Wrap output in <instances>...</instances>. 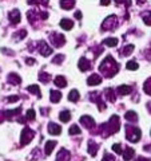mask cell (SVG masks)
Here are the masks:
<instances>
[{
    "instance_id": "37",
    "label": "cell",
    "mask_w": 151,
    "mask_h": 161,
    "mask_svg": "<svg viewBox=\"0 0 151 161\" xmlns=\"http://www.w3.org/2000/svg\"><path fill=\"white\" fill-rule=\"evenodd\" d=\"M35 115H36V113H35V110H34V109H29V110H27L26 118H27L28 121H32V119H35Z\"/></svg>"
},
{
    "instance_id": "23",
    "label": "cell",
    "mask_w": 151,
    "mask_h": 161,
    "mask_svg": "<svg viewBox=\"0 0 151 161\" xmlns=\"http://www.w3.org/2000/svg\"><path fill=\"white\" fill-rule=\"evenodd\" d=\"M59 118L62 122H68V121L71 119V113H70L68 110H63V112H60Z\"/></svg>"
},
{
    "instance_id": "31",
    "label": "cell",
    "mask_w": 151,
    "mask_h": 161,
    "mask_svg": "<svg viewBox=\"0 0 151 161\" xmlns=\"http://www.w3.org/2000/svg\"><path fill=\"white\" fill-rule=\"evenodd\" d=\"M143 90H144V93H146V94L151 95V78H148V79H147V80H146V82H144Z\"/></svg>"
},
{
    "instance_id": "38",
    "label": "cell",
    "mask_w": 151,
    "mask_h": 161,
    "mask_svg": "<svg viewBox=\"0 0 151 161\" xmlns=\"http://www.w3.org/2000/svg\"><path fill=\"white\" fill-rule=\"evenodd\" d=\"M112 150L115 153H118V154H122V152H123V150H122V145H120V144H114L112 145Z\"/></svg>"
},
{
    "instance_id": "11",
    "label": "cell",
    "mask_w": 151,
    "mask_h": 161,
    "mask_svg": "<svg viewBox=\"0 0 151 161\" xmlns=\"http://www.w3.org/2000/svg\"><path fill=\"white\" fill-rule=\"evenodd\" d=\"M48 133L54 134V136H59L60 133H62V128H60L58 124H55V122H49L48 124Z\"/></svg>"
},
{
    "instance_id": "2",
    "label": "cell",
    "mask_w": 151,
    "mask_h": 161,
    "mask_svg": "<svg viewBox=\"0 0 151 161\" xmlns=\"http://www.w3.org/2000/svg\"><path fill=\"white\" fill-rule=\"evenodd\" d=\"M119 128H120V119H119V117H118V115H112V117L108 119L107 124H103L102 126H100L99 133L102 134L103 137H107V136H110V134L117 133L119 130Z\"/></svg>"
},
{
    "instance_id": "32",
    "label": "cell",
    "mask_w": 151,
    "mask_h": 161,
    "mask_svg": "<svg viewBox=\"0 0 151 161\" xmlns=\"http://www.w3.org/2000/svg\"><path fill=\"white\" fill-rule=\"evenodd\" d=\"M68 133L71 134V136H74V134H80V133H82V130H80V129H79V126H78V125L75 124V125H72V126L70 128Z\"/></svg>"
},
{
    "instance_id": "43",
    "label": "cell",
    "mask_w": 151,
    "mask_h": 161,
    "mask_svg": "<svg viewBox=\"0 0 151 161\" xmlns=\"http://www.w3.org/2000/svg\"><path fill=\"white\" fill-rule=\"evenodd\" d=\"M16 101H19L18 95H11V97H8V102H16Z\"/></svg>"
},
{
    "instance_id": "3",
    "label": "cell",
    "mask_w": 151,
    "mask_h": 161,
    "mask_svg": "<svg viewBox=\"0 0 151 161\" xmlns=\"http://www.w3.org/2000/svg\"><path fill=\"white\" fill-rule=\"evenodd\" d=\"M140 136H142V132H140L139 128L130 126V125L126 126V137H127L128 141H131V142H138Z\"/></svg>"
},
{
    "instance_id": "40",
    "label": "cell",
    "mask_w": 151,
    "mask_h": 161,
    "mask_svg": "<svg viewBox=\"0 0 151 161\" xmlns=\"http://www.w3.org/2000/svg\"><path fill=\"white\" fill-rule=\"evenodd\" d=\"M28 4H48V0H28Z\"/></svg>"
},
{
    "instance_id": "45",
    "label": "cell",
    "mask_w": 151,
    "mask_h": 161,
    "mask_svg": "<svg viewBox=\"0 0 151 161\" xmlns=\"http://www.w3.org/2000/svg\"><path fill=\"white\" fill-rule=\"evenodd\" d=\"M110 3H111V0H100V4H102V6H108Z\"/></svg>"
},
{
    "instance_id": "6",
    "label": "cell",
    "mask_w": 151,
    "mask_h": 161,
    "mask_svg": "<svg viewBox=\"0 0 151 161\" xmlns=\"http://www.w3.org/2000/svg\"><path fill=\"white\" fill-rule=\"evenodd\" d=\"M49 39H51V42H52V44L55 47H62L63 44L66 43V38H64V35L58 34V32L49 35Z\"/></svg>"
},
{
    "instance_id": "36",
    "label": "cell",
    "mask_w": 151,
    "mask_h": 161,
    "mask_svg": "<svg viewBox=\"0 0 151 161\" xmlns=\"http://www.w3.org/2000/svg\"><path fill=\"white\" fill-rule=\"evenodd\" d=\"M127 70H138L139 66H138V63L135 62V60H130V62H127Z\"/></svg>"
},
{
    "instance_id": "13",
    "label": "cell",
    "mask_w": 151,
    "mask_h": 161,
    "mask_svg": "<svg viewBox=\"0 0 151 161\" xmlns=\"http://www.w3.org/2000/svg\"><path fill=\"white\" fill-rule=\"evenodd\" d=\"M100 82H102V78H100L98 74H92V75H90L88 79H87V83L90 85V86H95V85H99Z\"/></svg>"
},
{
    "instance_id": "46",
    "label": "cell",
    "mask_w": 151,
    "mask_h": 161,
    "mask_svg": "<svg viewBox=\"0 0 151 161\" xmlns=\"http://www.w3.org/2000/svg\"><path fill=\"white\" fill-rule=\"evenodd\" d=\"M75 18H76V19H82V12H80V11H76V12H75Z\"/></svg>"
},
{
    "instance_id": "48",
    "label": "cell",
    "mask_w": 151,
    "mask_h": 161,
    "mask_svg": "<svg viewBox=\"0 0 151 161\" xmlns=\"http://www.w3.org/2000/svg\"><path fill=\"white\" fill-rule=\"evenodd\" d=\"M4 118H6V117H4V113H2V112H0V122H3V121H4Z\"/></svg>"
},
{
    "instance_id": "10",
    "label": "cell",
    "mask_w": 151,
    "mask_h": 161,
    "mask_svg": "<svg viewBox=\"0 0 151 161\" xmlns=\"http://www.w3.org/2000/svg\"><path fill=\"white\" fill-rule=\"evenodd\" d=\"M78 67H79L80 71H87V70L91 69V64H90V60L87 58H80L79 63H78Z\"/></svg>"
},
{
    "instance_id": "39",
    "label": "cell",
    "mask_w": 151,
    "mask_h": 161,
    "mask_svg": "<svg viewBox=\"0 0 151 161\" xmlns=\"http://www.w3.org/2000/svg\"><path fill=\"white\" fill-rule=\"evenodd\" d=\"M26 35H27V32H26V30H20V31H18V36L15 38L16 40H20V39H23V38H26Z\"/></svg>"
},
{
    "instance_id": "19",
    "label": "cell",
    "mask_w": 151,
    "mask_h": 161,
    "mask_svg": "<svg viewBox=\"0 0 151 161\" xmlns=\"http://www.w3.org/2000/svg\"><path fill=\"white\" fill-rule=\"evenodd\" d=\"M60 27L63 30H66V31H70V30H72V27H74V22H71L70 19H62Z\"/></svg>"
},
{
    "instance_id": "1",
    "label": "cell",
    "mask_w": 151,
    "mask_h": 161,
    "mask_svg": "<svg viewBox=\"0 0 151 161\" xmlns=\"http://www.w3.org/2000/svg\"><path fill=\"white\" fill-rule=\"evenodd\" d=\"M99 71L102 74H104L106 77H114V75L119 71V66L111 55H108V57H106V59L100 63Z\"/></svg>"
},
{
    "instance_id": "22",
    "label": "cell",
    "mask_w": 151,
    "mask_h": 161,
    "mask_svg": "<svg viewBox=\"0 0 151 161\" xmlns=\"http://www.w3.org/2000/svg\"><path fill=\"white\" fill-rule=\"evenodd\" d=\"M117 92H118L119 95H127V94L131 93V87L127 86V85H122V86L118 87Z\"/></svg>"
},
{
    "instance_id": "17",
    "label": "cell",
    "mask_w": 151,
    "mask_h": 161,
    "mask_svg": "<svg viewBox=\"0 0 151 161\" xmlns=\"http://www.w3.org/2000/svg\"><path fill=\"white\" fill-rule=\"evenodd\" d=\"M88 153L92 156H96V153H98V144L95 142V141H92V140H90L88 141Z\"/></svg>"
},
{
    "instance_id": "35",
    "label": "cell",
    "mask_w": 151,
    "mask_h": 161,
    "mask_svg": "<svg viewBox=\"0 0 151 161\" xmlns=\"http://www.w3.org/2000/svg\"><path fill=\"white\" fill-rule=\"evenodd\" d=\"M39 79H40V82L47 83V82H49V79H51V77H49V74H47V73H42V74L39 75Z\"/></svg>"
},
{
    "instance_id": "18",
    "label": "cell",
    "mask_w": 151,
    "mask_h": 161,
    "mask_svg": "<svg viewBox=\"0 0 151 161\" xmlns=\"http://www.w3.org/2000/svg\"><path fill=\"white\" fill-rule=\"evenodd\" d=\"M55 147H56V141H54V140L47 141V142H46V147H44V150H46V154H47V156L51 154Z\"/></svg>"
},
{
    "instance_id": "25",
    "label": "cell",
    "mask_w": 151,
    "mask_h": 161,
    "mask_svg": "<svg viewBox=\"0 0 151 161\" xmlns=\"http://www.w3.org/2000/svg\"><path fill=\"white\" fill-rule=\"evenodd\" d=\"M28 92L32 93V94H35L38 98L42 97V93H40V89H39L38 85H31V86H28Z\"/></svg>"
},
{
    "instance_id": "8",
    "label": "cell",
    "mask_w": 151,
    "mask_h": 161,
    "mask_svg": "<svg viewBox=\"0 0 151 161\" xmlns=\"http://www.w3.org/2000/svg\"><path fill=\"white\" fill-rule=\"evenodd\" d=\"M39 53L43 55V57H48L49 54H52V48L48 46V44L46 42H40L39 43Z\"/></svg>"
},
{
    "instance_id": "12",
    "label": "cell",
    "mask_w": 151,
    "mask_h": 161,
    "mask_svg": "<svg viewBox=\"0 0 151 161\" xmlns=\"http://www.w3.org/2000/svg\"><path fill=\"white\" fill-rule=\"evenodd\" d=\"M22 113V108H16L15 110H7V112H4V117H6L7 119L12 121V118L15 117V115H18Z\"/></svg>"
},
{
    "instance_id": "21",
    "label": "cell",
    "mask_w": 151,
    "mask_h": 161,
    "mask_svg": "<svg viewBox=\"0 0 151 161\" xmlns=\"http://www.w3.org/2000/svg\"><path fill=\"white\" fill-rule=\"evenodd\" d=\"M49 94H51V102H54V103H58L60 99H62V93L60 92H58V90H51L49 92Z\"/></svg>"
},
{
    "instance_id": "9",
    "label": "cell",
    "mask_w": 151,
    "mask_h": 161,
    "mask_svg": "<svg viewBox=\"0 0 151 161\" xmlns=\"http://www.w3.org/2000/svg\"><path fill=\"white\" fill-rule=\"evenodd\" d=\"M70 157H71V154H70L68 150L66 149H60L58 154H56V161H70Z\"/></svg>"
},
{
    "instance_id": "30",
    "label": "cell",
    "mask_w": 151,
    "mask_h": 161,
    "mask_svg": "<svg viewBox=\"0 0 151 161\" xmlns=\"http://www.w3.org/2000/svg\"><path fill=\"white\" fill-rule=\"evenodd\" d=\"M104 93H106V95H107V97H106V98L110 99V101H111V102H115V99H117V98H115V95H114L112 89H106V90H104Z\"/></svg>"
},
{
    "instance_id": "29",
    "label": "cell",
    "mask_w": 151,
    "mask_h": 161,
    "mask_svg": "<svg viewBox=\"0 0 151 161\" xmlns=\"http://www.w3.org/2000/svg\"><path fill=\"white\" fill-rule=\"evenodd\" d=\"M142 18H143V22L147 24V26H151V12L150 11H146L142 14Z\"/></svg>"
},
{
    "instance_id": "42",
    "label": "cell",
    "mask_w": 151,
    "mask_h": 161,
    "mask_svg": "<svg viewBox=\"0 0 151 161\" xmlns=\"http://www.w3.org/2000/svg\"><path fill=\"white\" fill-rule=\"evenodd\" d=\"M118 4H124L126 7H130L131 6V0H115Z\"/></svg>"
},
{
    "instance_id": "16",
    "label": "cell",
    "mask_w": 151,
    "mask_h": 161,
    "mask_svg": "<svg viewBox=\"0 0 151 161\" xmlns=\"http://www.w3.org/2000/svg\"><path fill=\"white\" fill-rule=\"evenodd\" d=\"M54 82H55V85H56L58 87H60V89L67 86V80H66V78H64L63 75H58V77H55Z\"/></svg>"
},
{
    "instance_id": "47",
    "label": "cell",
    "mask_w": 151,
    "mask_h": 161,
    "mask_svg": "<svg viewBox=\"0 0 151 161\" xmlns=\"http://www.w3.org/2000/svg\"><path fill=\"white\" fill-rule=\"evenodd\" d=\"M137 161H151V160L144 158V157H138V158H137Z\"/></svg>"
},
{
    "instance_id": "14",
    "label": "cell",
    "mask_w": 151,
    "mask_h": 161,
    "mask_svg": "<svg viewBox=\"0 0 151 161\" xmlns=\"http://www.w3.org/2000/svg\"><path fill=\"white\" fill-rule=\"evenodd\" d=\"M122 154H123V160L124 161H130L135 156V150L133 148H126L122 152Z\"/></svg>"
},
{
    "instance_id": "26",
    "label": "cell",
    "mask_w": 151,
    "mask_h": 161,
    "mask_svg": "<svg viewBox=\"0 0 151 161\" xmlns=\"http://www.w3.org/2000/svg\"><path fill=\"white\" fill-rule=\"evenodd\" d=\"M8 80H9V82H11L12 85H20V82H22V78H20L18 74H9Z\"/></svg>"
},
{
    "instance_id": "27",
    "label": "cell",
    "mask_w": 151,
    "mask_h": 161,
    "mask_svg": "<svg viewBox=\"0 0 151 161\" xmlns=\"http://www.w3.org/2000/svg\"><path fill=\"white\" fill-rule=\"evenodd\" d=\"M68 99L71 101V102H76V101L79 99V92L78 90H71V92H70V94H68Z\"/></svg>"
},
{
    "instance_id": "24",
    "label": "cell",
    "mask_w": 151,
    "mask_h": 161,
    "mask_svg": "<svg viewBox=\"0 0 151 161\" xmlns=\"http://www.w3.org/2000/svg\"><path fill=\"white\" fill-rule=\"evenodd\" d=\"M124 117H126V119H127V121H130V122H137V121H138V114L135 112H133V110H130V112L126 113Z\"/></svg>"
},
{
    "instance_id": "7",
    "label": "cell",
    "mask_w": 151,
    "mask_h": 161,
    "mask_svg": "<svg viewBox=\"0 0 151 161\" xmlns=\"http://www.w3.org/2000/svg\"><path fill=\"white\" fill-rule=\"evenodd\" d=\"M80 124L83 125L84 128H87V129H92L95 128V121L92 117H90V115H82V118H80Z\"/></svg>"
},
{
    "instance_id": "41",
    "label": "cell",
    "mask_w": 151,
    "mask_h": 161,
    "mask_svg": "<svg viewBox=\"0 0 151 161\" xmlns=\"http://www.w3.org/2000/svg\"><path fill=\"white\" fill-rule=\"evenodd\" d=\"M102 161H115V157H114L112 154H110V153H106V154L103 156Z\"/></svg>"
},
{
    "instance_id": "5",
    "label": "cell",
    "mask_w": 151,
    "mask_h": 161,
    "mask_svg": "<svg viewBox=\"0 0 151 161\" xmlns=\"http://www.w3.org/2000/svg\"><path fill=\"white\" fill-rule=\"evenodd\" d=\"M118 26V18L115 16V15H111V16H108L107 19L103 22L102 24V30H108V31H111V30H115Z\"/></svg>"
},
{
    "instance_id": "28",
    "label": "cell",
    "mask_w": 151,
    "mask_h": 161,
    "mask_svg": "<svg viewBox=\"0 0 151 161\" xmlns=\"http://www.w3.org/2000/svg\"><path fill=\"white\" fill-rule=\"evenodd\" d=\"M106 46H108V47H115L118 44V39L117 38H108V39H104V42H103Z\"/></svg>"
},
{
    "instance_id": "44",
    "label": "cell",
    "mask_w": 151,
    "mask_h": 161,
    "mask_svg": "<svg viewBox=\"0 0 151 161\" xmlns=\"http://www.w3.org/2000/svg\"><path fill=\"white\" fill-rule=\"evenodd\" d=\"M26 63L31 66V64H35V63H36V60H35V59H31V58H27V59H26Z\"/></svg>"
},
{
    "instance_id": "20",
    "label": "cell",
    "mask_w": 151,
    "mask_h": 161,
    "mask_svg": "<svg viewBox=\"0 0 151 161\" xmlns=\"http://www.w3.org/2000/svg\"><path fill=\"white\" fill-rule=\"evenodd\" d=\"M75 6V0H60V7L63 9H72Z\"/></svg>"
},
{
    "instance_id": "49",
    "label": "cell",
    "mask_w": 151,
    "mask_h": 161,
    "mask_svg": "<svg viewBox=\"0 0 151 161\" xmlns=\"http://www.w3.org/2000/svg\"><path fill=\"white\" fill-rule=\"evenodd\" d=\"M146 0H138V4H144Z\"/></svg>"
},
{
    "instance_id": "50",
    "label": "cell",
    "mask_w": 151,
    "mask_h": 161,
    "mask_svg": "<svg viewBox=\"0 0 151 161\" xmlns=\"http://www.w3.org/2000/svg\"><path fill=\"white\" fill-rule=\"evenodd\" d=\"M147 106H148V109H150V112H151V102H148V103H147Z\"/></svg>"
},
{
    "instance_id": "4",
    "label": "cell",
    "mask_w": 151,
    "mask_h": 161,
    "mask_svg": "<svg viewBox=\"0 0 151 161\" xmlns=\"http://www.w3.org/2000/svg\"><path fill=\"white\" fill-rule=\"evenodd\" d=\"M34 136H35V132L32 129L24 128L22 130V136H20V144H22L23 147H26V145H28L29 142H31V140L34 138Z\"/></svg>"
},
{
    "instance_id": "15",
    "label": "cell",
    "mask_w": 151,
    "mask_h": 161,
    "mask_svg": "<svg viewBox=\"0 0 151 161\" xmlns=\"http://www.w3.org/2000/svg\"><path fill=\"white\" fill-rule=\"evenodd\" d=\"M9 20L13 23V24H18L20 22V12H19V9H13V11L9 12Z\"/></svg>"
},
{
    "instance_id": "34",
    "label": "cell",
    "mask_w": 151,
    "mask_h": 161,
    "mask_svg": "<svg viewBox=\"0 0 151 161\" xmlns=\"http://www.w3.org/2000/svg\"><path fill=\"white\" fill-rule=\"evenodd\" d=\"M134 51V44H127V46H126L124 48H123V55H126V57H127V55H130Z\"/></svg>"
},
{
    "instance_id": "33",
    "label": "cell",
    "mask_w": 151,
    "mask_h": 161,
    "mask_svg": "<svg viewBox=\"0 0 151 161\" xmlns=\"http://www.w3.org/2000/svg\"><path fill=\"white\" fill-rule=\"evenodd\" d=\"M64 58H66V57H64V54H58V55H55V58L52 59V62L55 64H60L64 60Z\"/></svg>"
}]
</instances>
